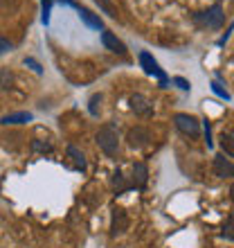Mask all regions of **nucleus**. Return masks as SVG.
I'll return each instance as SVG.
<instances>
[{"label": "nucleus", "mask_w": 234, "mask_h": 248, "mask_svg": "<svg viewBox=\"0 0 234 248\" xmlns=\"http://www.w3.org/2000/svg\"><path fill=\"white\" fill-rule=\"evenodd\" d=\"M113 189H115V194H122V192H126V189H129V183L124 181V174L119 170L113 174Z\"/></svg>", "instance_id": "obj_14"}, {"label": "nucleus", "mask_w": 234, "mask_h": 248, "mask_svg": "<svg viewBox=\"0 0 234 248\" xmlns=\"http://www.w3.org/2000/svg\"><path fill=\"white\" fill-rule=\"evenodd\" d=\"M77 12H79V18L84 20V23L90 27V30H102V27H104L102 18H99L97 14H92L90 9H86V7H77Z\"/></svg>", "instance_id": "obj_8"}, {"label": "nucleus", "mask_w": 234, "mask_h": 248, "mask_svg": "<svg viewBox=\"0 0 234 248\" xmlns=\"http://www.w3.org/2000/svg\"><path fill=\"white\" fill-rule=\"evenodd\" d=\"M88 111H90V115H99V111H102V95H92L90 102H88Z\"/></svg>", "instance_id": "obj_15"}, {"label": "nucleus", "mask_w": 234, "mask_h": 248, "mask_svg": "<svg viewBox=\"0 0 234 248\" xmlns=\"http://www.w3.org/2000/svg\"><path fill=\"white\" fill-rule=\"evenodd\" d=\"M212 91H214L216 95H221L223 99H230V93L225 91V88H223V86L219 84V81H212Z\"/></svg>", "instance_id": "obj_19"}, {"label": "nucleus", "mask_w": 234, "mask_h": 248, "mask_svg": "<svg viewBox=\"0 0 234 248\" xmlns=\"http://www.w3.org/2000/svg\"><path fill=\"white\" fill-rule=\"evenodd\" d=\"M0 122H2V124H25V122H32V113H27V111L12 113V115H5Z\"/></svg>", "instance_id": "obj_11"}, {"label": "nucleus", "mask_w": 234, "mask_h": 248, "mask_svg": "<svg viewBox=\"0 0 234 248\" xmlns=\"http://www.w3.org/2000/svg\"><path fill=\"white\" fill-rule=\"evenodd\" d=\"M102 43H104V47L106 50H111L113 54H126V46H124L122 41L117 39L113 32H108V30L102 32Z\"/></svg>", "instance_id": "obj_6"}, {"label": "nucleus", "mask_w": 234, "mask_h": 248, "mask_svg": "<svg viewBox=\"0 0 234 248\" xmlns=\"http://www.w3.org/2000/svg\"><path fill=\"white\" fill-rule=\"evenodd\" d=\"M140 65L144 68V72L146 75H151V77H156L158 81H160V86H167V75H164V70L158 65V61L153 59V54H149V52H140Z\"/></svg>", "instance_id": "obj_3"}, {"label": "nucleus", "mask_w": 234, "mask_h": 248, "mask_svg": "<svg viewBox=\"0 0 234 248\" xmlns=\"http://www.w3.org/2000/svg\"><path fill=\"white\" fill-rule=\"evenodd\" d=\"M205 142H207V147H212V129H209V122H205Z\"/></svg>", "instance_id": "obj_23"}, {"label": "nucleus", "mask_w": 234, "mask_h": 248, "mask_svg": "<svg viewBox=\"0 0 234 248\" xmlns=\"http://www.w3.org/2000/svg\"><path fill=\"white\" fill-rule=\"evenodd\" d=\"M52 5H54V0H41V9H43V23H50V14H52Z\"/></svg>", "instance_id": "obj_16"}, {"label": "nucleus", "mask_w": 234, "mask_h": 248, "mask_svg": "<svg viewBox=\"0 0 234 248\" xmlns=\"http://www.w3.org/2000/svg\"><path fill=\"white\" fill-rule=\"evenodd\" d=\"M131 108H133L135 115H140V118H149L151 113H153V104H151L144 95H140V93H135V95L131 97Z\"/></svg>", "instance_id": "obj_5"}, {"label": "nucleus", "mask_w": 234, "mask_h": 248, "mask_svg": "<svg viewBox=\"0 0 234 248\" xmlns=\"http://www.w3.org/2000/svg\"><path fill=\"white\" fill-rule=\"evenodd\" d=\"M97 144L108 158H117V154H119V136H117V129L113 124H104L99 129Z\"/></svg>", "instance_id": "obj_1"}, {"label": "nucleus", "mask_w": 234, "mask_h": 248, "mask_svg": "<svg viewBox=\"0 0 234 248\" xmlns=\"http://www.w3.org/2000/svg\"><path fill=\"white\" fill-rule=\"evenodd\" d=\"M95 2H97V5L102 7V9H104V12L108 14V16H113V18L117 16V9H115V5H113L111 0H95Z\"/></svg>", "instance_id": "obj_17"}, {"label": "nucleus", "mask_w": 234, "mask_h": 248, "mask_svg": "<svg viewBox=\"0 0 234 248\" xmlns=\"http://www.w3.org/2000/svg\"><path fill=\"white\" fill-rule=\"evenodd\" d=\"M221 147L228 151V158L234 154V147H232V133H223L221 136Z\"/></svg>", "instance_id": "obj_18"}, {"label": "nucleus", "mask_w": 234, "mask_h": 248, "mask_svg": "<svg viewBox=\"0 0 234 248\" xmlns=\"http://www.w3.org/2000/svg\"><path fill=\"white\" fill-rule=\"evenodd\" d=\"M214 171L219 178H230L232 176V163H230V158L225 156H216L214 158Z\"/></svg>", "instance_id": "obj_10"}, {"label": "nucleus", "mask_w": 234, "mask_h": 248, "mask_svg": "<svg viewBox=\"0 0 234 248\" xmlns=\"http://www.w3.org/2000/svg\"><path fill=\"white\" fill-rule=\"evenodd\" d=\"M196 20H198V23H203V25L212 27V30H219V27L223 25V20H225L223 7L221 5H212L209 9H205V12L196 14Z\"/></svg>", "instance_id": "obj_2"}, {"label": "nucleus", "mask_w": 234, "mask_h": 248, "mask_svg": "<svg viewBox=\"0 0 234 248\" xmlns=\"http://www.w3.org/2000/svg\"><path fill=\"white\" fill-rule=\"evenodd\" d=\"M25 65H29V68H32L34 72H39V75H41V72H43V68H41V63H39V61H36V59H32V57H27V59H25Z\"/></svg>", "instance_id": "obj_21"}, {"label": "nucleus", "mask_w": 234, "mask_h": 248, "mask_svg": "<svg viewBox=\"0 0 234 248\" xmlns=\"http://www.w3.org/2000/svg\"><path fill=\"white\" fill-rule=\"evenodd\" d=\"M133 176H135V185L144 187L146 185V178H149V170L144 163H135L133 165Z\"/></svg>", "instance_id": "obj_12"}, {"label": "nucleus", "mask_w": 234, "mask_h": 248, "mask_svg": "<svg viewBox=\"0 0 234 248\" xmlns=\"http://www.w3.org/2000/svg\"><path fill=\"white\" fill-rule=\"evenodd\" d=\"M68 156L72 158V163L77 165V167H79V170H81V171L86 170V156H84V154H81V151L77 149V147H68Z\"/></svg>", "instance_id": "obj_13"}, {"label": "nucleus", "mask_w": 234, "mask_h": 248, "mask_svg": "<svg viewBox=\"0 0 234 248\" xmlns=\"http://www.w3.org/2000/svg\"><path fill=\"white\" fill-rule=\"evenodd\" d=\"M174 122H176V126H178V129L185 133V136L198 138V133H201V124H198V120H196L194 115L178 113V115H174Z\"/></svg>", "instance_id": "obj_4"}, {"label": "nucleus", "mask_w": 234, "mask_h": 248, "mask_svg": "<svg viewBox=\"0 0 234 248\" xmlns=\"http://www.w3.org/2000/svg\"><path fill=\"white\" fill-rule=\"evenodd\" d=\"M126 140H129L131 147H144V144H149L151 140V133L144 126H135V129L129 131V136H126Z\"/></svg>", "instance_id": "obj_7"}, {"label": "nucleus", "mask_w": 234, "mask_h": 248, "mask_svg": "<svg viewBox=\"0 0 234 248\" xmlns=\"http://www.w3.org/2000/svg\"><path fill=\"white\" fill-rule=\"evenodd\" d=\"M171 81H174V84L178 86L180 91H189V88H191V86H189V81H187V79H182V77H174V79H171Z\"/></svg>", "instance_id": "obj_20"}, {"label": "nucleus", "mask_w": 234, "mask_h": 248, "mask_svg": "<svg viewBox=\"0 0 234 248\" xmlns=\"http://www.w3.org/2000/svg\"><path fill=\"white\" fill-rule=\"evenodd\" d=\"M9 50H12V43H9L7 39H0V57H2L5 52H9Z\"/></svg>", "instance_id": "obj_22"}, {"label": "nucleus", "mask_w": 234, "mask_h": 248, "mask_svg": "<svg viewBox=\"0 0 234 248\" xmlns=\"http://www.w3.org/2000/svg\"><path fill=\"white\" fill-rule=\"evenodd\" d=\"M126 228H129V219H126V212H124V210H113L111 232H113V235H122Z\"/></svg>", "instance_id": "obj_9"}]
</instances>
